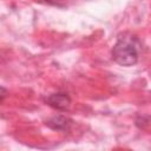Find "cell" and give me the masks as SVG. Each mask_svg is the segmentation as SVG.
Listing matches in <instances>:
<instances>
[{"mask_svg":"<svg viewBox=\"0 0 151 151\" xmlns=\"http://www.w3.org/2000/svg\"><path fill=\"white\" fill-rule=\"evenodd\" d=\"M6 93H7V91H6V88H4L2 86H0V100L6 96Z\"/></svg>","mask_w":151,"mask_h":151,"instance_id":"cell-4","label":"cell"},{"mask_svg":"<svg viewBox=\"0 0 151 151\" xmlns=\"http://www.w3.org/2000/svg\"><path fill=\"white\" fill-rule=\"evenodd\" d=\"M112 59L122 66H132L139 59V41L130 34L123 33L118 35L116 44L111 51Z\"/></svg>","mask_w":151,"mask_h":151,"instance_id":"cell-1","label":"cell"},{"mask_svg":"<svg viewBox=\"0 0 151 151\" xmlns=\"http://www.w3.org/2000/svg\"><path fill=\"white\" fill-rule=\"evenodd\" d=\"M46 103L52 106L53 109L64 111L66 109H68L70 104H71V98L68 97V94L63 93V92H57V93H52L46 98Z\"/></svg>","mask_w":151,"mask_h":151,"instance_id":"cell-2","label":"cell"},{"mask_svg":"<svg viewBox=\"0 0 151 151\" xmlns=\"http://www.w3.org/2000/svg\"><path fill=\"white\" fill-rule=\"evenodd\" d=\"M71 123H72V120L65 116H54L46 122V125L48 127H51L52 130L64 131V130H67L70 127Z\"/></svg>","mask_w":151,"mask_h":151,"instance_id":"cell-3","label":"cell"}]
</instances>
